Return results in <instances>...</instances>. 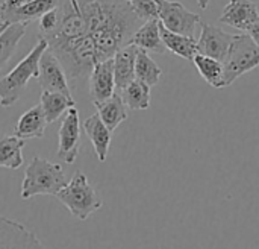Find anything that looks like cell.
<instances>
[{
	"instance_id": "f546056e",
	"label": "cell",
	"mask_w": 259,
	"mask_h": 249,
	"mask_svg": "<svg viewBox=\"0 0 259 249\" xmlns=\"http://www.w3.org/2000/svg\"><path fill=\"white\" fill-rule=\"evenodd\" d=\"M197 2V5L200 6V9H208V6H209V3H211V0H196Z\"/></svg>"
},
{
	"instance_id": "7a4b0ae2",
	"label": "cell",
	"mask_w": 259,
	"mask_h": 249,
	"mask_svg": "<svg viewBox=\"0 0 259 249\" xmlns=\"http://www.w3.org/2000/svg\"><path fill=\"white\" fill-rule=\"evenodd\" d=\"M65 184L67 178L61 164L35 155L24 172L21 184V199L26 201L38 195L55 196Z\"/></svg>"
},
{
	"instance_id": "5bb4252c",
	"label": "cell",
	"mask_w": 259,
	"mask_h": 249,
	"mask_svg": "<svg viewBox=\"0 0 259 249\" xmlns=\"http://www.w3.org/2000/svg\"><path fill=\"white\" fill-rule=\"evenodd\" d=\"M138 47L134 44H126L124 47L118 49L114 59V81L115 90H123L135 79V59H137Z\"/></svg>"
},
{
	"instance_id": "2e32d148",
	"label": "cell",
	"mask_w": 259,
	"mask_h": 249,
	"mask_svg": "<svg viewBox=\"0 0 259 249\" xmlns=\"http://www.w3.org/2000/svg\"><path fill=\"white\" fill-rule=\"evenodd\" d=\"M47 120L44 117L41 105H35L30 110H27L17 122L14 135L23 140L29 138H42L46 132Z\"/></svg>"
},
{
	"instance_id": "5b68a950",
	"label": "cell",
	"mask_w": 259,
	"mask_h": 249,
	"mask_svg": "<svg viewBox=\"0 0 259 249\" xmlns=\"http://www.w3.org/2000/svg\"><path fill=\"white\" fill-rule=\"evenodd\" d=\"M259 65V46L249 33L235 35L223 59V88Z\"/></svg>"
},
{
	"instance_id": "52a82bcc",
	"label": "cell",
	"mask_w": 259,
	"mask_h": 249,
	"mask_svg": "<svg viewBox=\"0 0 259 249\" xmlns=\"http://www.w3.org/2000/svg\"><path fill=\"white\" fill-rule=\"evenodd\" d=\"M36 79H38V84L42 88V91L62 93L68 97H73L65 70L61 65L59 59L55 56V53L50 52L49 49H46L39 58Z\"/></svg>"
},
{
	"instance_id": "6da1fadb",
	"label": "cell",
	"mask_w": 259,
	"mask_h": 249,
	"mask_svg": "<svg viewBox=\"0 0 259 249\" xmlns=\"http://www.w3.org/2000/svg\"><path fill=\"white\" fill-rule=\"evenodd\" d=\"M76 3L87 24V37L56 56L73 88L88 79L97 62L112 58L118 49L131 44L132 35L144 23L127 0H76Z\"/></svg>"
},
{
	"instance_id": "83f0119b",
	"label": "cell",
	"mask_w": 259,
	"mask_h": 249,
	"mask_svg": "<svg viewBox=\"0 0 259 249\" xmlns=\"http://www.w3.org/2000/svg\"><path fill=\"white\" fill-rule=\"evenodd\" d=\"M26 2H29V0H5V2L0 5V15H5V14L14 11V9H17V8L23 6Z\"/></svg>"
},
{
	"instance_id": "7c38bea8",
	"label": "cell",
	"mask_w": 259,
	"mask_h": 249,
	"mask_svg": "<svg viewBox=\"0 0 259 249\" xmlns=\"http://www.w3.org/2000/svg\"><path fill=\"white\" fill-rule=\"evenodd\" d=\"M258 17V6L252 0H229L219 20L238 30H249Z\"/></svg>"
},
{
	"instance_id": "277c9868",
	"label": "cell",
	"mask_w": 259,
	"mask_h": 249,
	"mask_svg": "<svg viewBox=\"0 0 259 249\" xmlns=\"http://www.w3.org/2000/svg\"><path fill=\"white\" fill-rule=\"evenodd\" d=\"M47 49V41L39 37L32 50L0 79V106H12L23 96L30 78L38 76V62L42 52Z\"/></svg>"
},
{
	"instance_id": "44dd1931",
	"label": "cell",
	"mask_w": 259,
	"mask_h": 249,
	"mask_svg": "<svg viewBox=\"0 0 259 249\" xmlns=\"http://www.w3.org/2000/svg\"><path fill=\"white\" fill-rule=\"evenodd\" d=\"M24 140L17 135L0 134V167L17 170L23 164Z\"/></svg>"
},
{
	"instance_id": "e0dca14e",
	"label": "cell",
	"mask_w": 259,
	"mask_h": 249,
	"mask_svg": "<svg viewBox=\"0 0 259 249\" xmlns=\"http://www.w3.org/2000/svg\"><path fill=\"white\" fill-rule=\"evenodd\" d=\"M59 0H29L23 6L0 15V20L5 23H30L39 18L42 14L55 9Z\"/></svg>"
},
{
	"instance_id": "30bf717a",
	"label": "cell",
	"mask_w": 259,
	"mask_h": 249,
	"mask_svg": "<svg viewBox=\"0 0 259 249\" xmlns=\"http://www.w3.org/2000/svg\"><path fill=\"white\" fill-rule=\"evenodd\" d=\"M200 24L202 32L197 40V53L223 62L235 35L228 33L217 26H211L209 23L200 21Z\"/></svg>"
},
{
	"instance_id": "d4e9b609",
	"label": "cell",
	"mask_w": 259,
	"mask_h": 249,
	"mask_svg": "<svg viewBox=\"0 0 259 249\" xmlns=\"http://www.w3.org/2000/svg\"><path fill=\"white\" fill-rule=\"evenodd\" d=\"M200 76L214 88H223V62L209 56L196 55L193 59Z\"/></svg>"
},
{
	"instance_id": "4dcf8cb0",
	"label": "cell",
	"mask_w": 259,
	"mask_h": 249,
	"mask_svg": "<svg viewBox=\"0 0 259 249\" xmlns=\"http://www.w3.org/2000/svg\"><path fill=\"white\" fill-rule=\"evenodd\" d=\"M8 24H9V23H5V21H2V20H0V33L6 29V26H8Z\"/></svg>"
},
{
	"instance_id": "d6986e66",
	"label": "cell",
	"mask_w": 259,
	"mask_h": 249,
	"mask_svg": "<svg viewBox=\"0 0 259 249\" xmlns=\"http://www.w3.org/2000/svg\"><path fill=\"white\" fill-rule=\"evenodd\" d=\"M159 29H161L162 43L167 50H170L171 53L184 59H190V61L194 59V56L197 55V40L194 37H187V35L170 32L161 23H159Z\"/></svg>"
},
{
	"instance_id": "3957f363",
	"label": "cell",
	"mask_w": 259,
	"mask_h": 249,
	"mask_svg": "<svg viewBox=\"0 0 259 249\" xmlns=\"http://www.w3.org/2000/svg\"><path fill=\"white\" fill-rule=\"evenodd\" d=\"M55 198L79 221H87L103 207L100 193L88 183L83 172H74L73 178L55 195Z\"/></svg>"
},
{
	"instance_id": "8992f818",
	"label": "cell",
	"mask_w": 259,
	"mask_h": 249,
	"mask_svg": "<svg viewBox=\"0 0 259 249\" xmlns=\"http://www.w3.org/2000/svg\"><path fill=\"white\" fill-rule=\"evenodd\" d=\"M159 23L170 32L194 37L196 26L202 21L200 15L188 11L182 3L173 0H158Z\"/></svg>"
},
{
	"instance_id": "9a60e30c",
	"label": "cell",
	"mask_w": 259,
	"mask_h": 249,
	"mask_svg": "<svg viewBox=\"0 0 259 249\" xmlns=\"http://www.w3.org/2000/svg\"><path fill=\"white\" fill-rule=\"evenodd\" d=\"M131 44L137 46L141 50H146L147 53H158L162 55L167 52L162 38H161V29H159V20H149L144 21L132 35Z\"/></svg>"
},
{
	"instance_id": "f1b7e54d",
	"label": "cell",
	"mask_w": 259,
	"mask_h": 249,
	"mask_svg": "<svg viewBox=\"0 0 259 249\" xmlns=\"http://www.w3.org/2000/svg\"><path fill=\"white\" fill-rule=\"evenodd\" d=\"M247 33L250 35V38L256 43L259 46V17L255 20V23L249 27V30H247Z\"/></svg>"
},
{
	"instance_id": "ffe728a7",
	"label": "cell",
	"mask_w": 259,
	"mask_h": 249,
	"mask_svg": "<svg viewBox=\"0 0 259 249\" xmlns=\"http://www.w3.org/2000/svg\"><path fill=\"white\" fill-rule=\"evenodd\" d=\"M44 117L49 125L55 123L64 113H67L70 108L76 106V102L73 97H68L62 93H53V91H42L41 93V102H39Z\"/></svg>"
},
{
	"instance_id": "603a6c76",
	"label": "cell",
	"mask_w": 259,
	"mask_h": 249,
	"mask_svg": "<svg viewBox=\"0 0 259 249\" xmlns=\"http://www.w3.org/2000/svg\"><path fill=\"white\" fill-rule=\"evenodd\" d=\"M27 23H9L0 33V70L14 55L18 43L26 33Z\"/></svg>"
},
{
	"instance_id": "4fadbf2b",
	"label": "cell",
	"mask_w": 259,
	"mask_h": 249,
	"mask_svg": "<svg viewBox=\"0 0 259 249\" xmlns=\"http://www.w3.org/2000/svg\"><path fill=\"white\" fill-rule=\"evenodd\" d=\"M82 129L85 131V134L88 135L93 148H94V154L97 157V160L100 163L106 161V157L109 154V146H111V131L106 128V125L100 120L99 114H91L90 117H87L82 123H80Z\"/></svg>"
},
{
	"instance_id": "ac0fdd59",
	"label": "cell",
	"mask_w": 259,
	"mask_h": 249,
	"mask_svg": "<svg viewBox=\"0 0 259 249\" xmlns=\"http://www.w3.org/2000/svg\"><path fill=\"white\" fill-rule=\"evenodd\" d=\"M100 120L112 132L127 119V106L123 102L120 93H114L109 99L94 103Z\"/></svg>"
},
{
	"instance_id": "8fae6325",
	"label": "cell",
	"mask_w": 259,
	"mask_h": 249,
	"mask_svg": "<svg viewBox=\"0 0 259 249\" xmlns=\"http://www.w3.org/2000/svg\"><path fill=\"white\" fill-rule=\"evenodd\" d=\"M88 93L93 103L103 102L115 93L114 81V59L97 62L88 76Z\"/></svg>"
},
{
	"instance_id": "484cf974",
	"label": "cell",
	"mask_w": 259,
	"mask_h": 249,
	"mask_svg": "<svg viewBox=\"0 0 259 249\" xmlns=\"http://www.w3.org/2000/svg\"><path fill=\"white\" fill-rule=\"evenodd\" d=\"M131 8L141 21L158 20L159 6L158 0H131Z\"/></svg>"
},
{
	"instance_id": "7402d4cb",
	"label": "cell",
	"mask_w": 259,
	"mask_h": 249,
	"mask_svg": "<svg viewBox=\"0 0 259 249\" xmlns=\"http://www.w3.org/2000/svg\"><path fill=\"white\" fill-rule=\"evenodd\" d=\"M120 96L129 110L144 111L150 106V85L134 79L129 85L120 90Z\"/></svg>"
},
{
	"instance_id": "cb8c5ba5",
	"label": "cell",
	"mask_w": 259,
	"mask_h": 249,
	"mask_svg": "<svg viewBox=\"0 0 259 249\" xmlns=\"http://www.w3.org/2000/svg\"><path fill=\"white\" fill-rule=\"evenodd\" d=\"M162 76L161 67L150 58L146 50L138 49L137 59H135V79L153 87L159 82Z\"/></svg>"
},
{
	"instance_id": "4316f807",
	"label": "cell",
	"mask_w": 259,
	"mask_h": 249,
	"mask_svg": "<svg viewBox=\"0 0 259 249\" xmlns=\"http://www.w3.org/2000/svg\"><path fill=\"white\" fill-rule=\"evenodd\" d=\"M58 26V9H52L39 17V37L50 35Z\"/></svg>"
},
{
	"instance_id": "ba28073f",
	"label": "cell",
	"mask_w": 259,
	"mask_h": 249,
	"mask_svg": "<svg viewBox=\"0 0 259 249\" xmlns=\"http://www.w3.org/2000/svg\"><path fill=\"white\" fill-rule=\"evenodd\" d=\"M59 143H58V158L67 164H73L79 155L80 149V119L76 106L65 113V117L59 128Z\"/></svg>"
},
{
	"instance_id": "9c48e42d",
	"label": "cell",
	"mask_w": 259,
	"mask_h": 249,
	"mask_svg": "<svg viewBox=\"0 0 259 249\" xmlns=\"http://www.w3.org/2000/svg\"><path fill=\"white\" fill-rule=\"evenodd\" d=\"M0 249H49L23 224L0 216Z\"/></svg>"
},
{
	"instance_id": "1f68e13d",
	"label": "cell",
	"mask_w": 259,
	"mask_h": 249,
	"mask_svg": "<svg viewBox=\"0 0 259 249\" xmlns=\"http://www.w3.org/2000/svg\"><path fill=\"white\" fill-rule=\"evenodd\" d=\"M127 2H131V0H127Z\"/></svg>"
}]
</instances>
